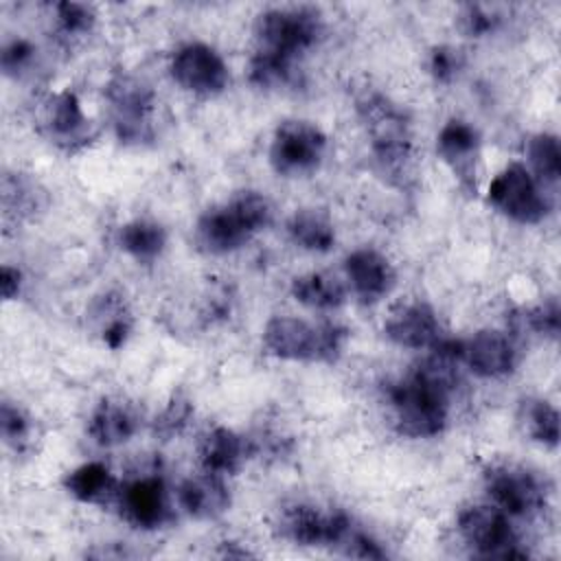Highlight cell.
Segmentation results:
<instances>
[{
	"label": "cell",
	"instance_id": "30bf717a",
	"mask_svg": "<svg viewBox=\"0 0 561 561\" xmlns=\"http://www.w3.org/2000/svg\"><path fill=\"white\" fill-rule=\"evenodd\" d=\"M353 526V519L342 511H322L320 506L294 502L280 508L276 530L283 539L309 548H335Z\"/></svg>",
	"mask_w": 561,
	"mask_h": 561
},
{
	"label": "cell",
	"instance_id": "2e32d148",
	"mask_svg": "<svg viewBox=\"0 0 561 561\" xmlns=\"http://www.w3.org/2000/svg\"><path fill=\"white\" fill-rule=\"evenodd\" d=\"M519 362L511 335L497 329H482L462 342V364L482 379L508 377Z\"/></svg>",
	"mask_w": 561,
	"mask_h": 561
},
{
	"label": "cell",
	"instance_id": "7a4b0ae2",
	"mask_svg": "<svg viewBox=\"0 0 561 561\" xmlns=\"http://www.w3.org/2000/svg\"><path fill=\"white\" fill-rule=\"evenodd\" d=\"M272 204L259 191H239L206 208L195 224V241L208 254H230L272 224Z\"/></svg>",
	"mask_w": 561,
	"mask_h": 561
},
{
	"label": "cell",
	"instance_id": "277c9868",
	"mask_svg": "<svg viewBox=\"0 0 561 561\" xmlns=\"http://www.w3.org/2000/svg\"><path fill=\"white\" fill-rule=\"evenodd\" d=\"M322 13L309 4L272 7L256 15V48L289 61H298L322 37Z\"/></svg>",
	"mask_w": 561,
	"mask_h": 561
},
{
	"label": "cell",
	"instance_id": "ac0fdd59",
	"mask_svg": "<svg viewBox=\"0 0 561 561\" xmlns=\"http://www.w3.org/2000/svg\"><path fill=\"white\" fill-rule=\"evenodd\" d=\"M250 454V440L226 425L210 427L197 443V460L202 471L221 478L237 473Z\"/></svg>",
	"mask_w": 561,
	"mask_h": 561
},
{
	"label": "cell",
	"instance_id": "d590c367",
	"mask_svg": "<svg viewBox=\"0 0 561 561\" xmlns=\"http://www.w3.org/2000/svg\"><path fill=\"white\" fill-rule=\"evenodd\" d=\"M0 289L4 300H13L20 296L22 289V272L13 265H2L0 270Z\"/></svg>",
	"mask_w": 561,
	"mask_h": 561
},
{
	"label": "cell",
	"instance_id": "484cf974",
	"mask_svg": "<svg viewBox=\"0 0 561 561\" xmlns=\"http://www.w3.org/2000/svg\"><path fill=\"white\" fill-rule=\"evenodd\" d=\"M519 425L530 440L554 449L559 445V412L546 399H524L519 405Z\"/></svg>",
	"mask_w": 561,
	"mask_h": 561
},
{
	"label": "cell",
	"instance_id": "7402d4cb",
	"mask_svg": "<svg viewBox=\"0 0 561 561\" xmlns=\"http://www.w3.org/2000/svg\"><path fill=\"white\" fill-rule=\"evenodd\" d=\"M116 243L136 263H153L167 250V230L156 219L138 217L118 228Z\"/></svg>",
	"mask_w": 561,
	"mask_h": 561
},
{
	"label": "cell",
	"instance_id": "5bb4252c",
	"mask_svg": "<svg viewBox=\"0 0 561 561\" xmlns=\"http://www.w3.org/2000/svg\"><path fill=\"white\" fill-rule=\"evenodd\" d=\"M480 147V131L465 118H449L436 136V151L440 160L449 167L458 184L473 193L478 188Z\"/></svg>",
	"mask_w": 561,
	"mask_h": 561
},
{
	"label": "cell",
	"instance_id": "e0dca14e",
	"mask_svg": "<svg viewBox=\"0 0 561 561\" xmlns=\"http://www.w3.org/2000/svg\"><path fill=\"white\" fill-rule=\"evenodd\" d=\"M344 274L353 294L364 305L386 298L397 285V272L390 259L375 248H357L344 259Z\"/></svg>",
	"mask_w": 561,
	"mask_h": 561
},
{
	"label": "cell",
	"instance_id": "9a60e30c",
	"mask_svg": "<svg viewBox=\"0 0 561 561\" xmlns=\"http://www.w3.org/2000/svg\"><path fill=\"white\" fill-rule=\"evenodd\" d=\"M386 337L401 348H432L440 337V322L425 300H405L390 309L383 322Z\"/></svg>",
	"mask_w": 561,
	"mask_h": 561
},
{
	"label": "cell",
	"instance_id": "5b68a950",
	"mask_svg": "<svg viewBox=\"0 0 561 561\" xmlns=\"http://www.w3.org/2000/svg\"><path fill=\"white\" fill-rule=\"evenodd\" d=\"M114 134L125 145H145L156 134V92L142 79L121 72L105 85Z\"/></svg>",
	"mask_w": 561,
	"mask_h": 561
},
{
	"label": "cell",
	"instance_id": "f546056e",
	"mask_svg": "<svg viewBox=\"0 0 561 561\" xmlns=\"http://www.w3.org/2000/svg\"><path fill=\"white\" fill-rule=\"evenodd\" d=\"M53 11H55V26L64 37H83L94 28L96 13L90 4L64 0L53 4Z\"/></svg>",
	"mask_w": 561,
	"mask_h": 561
},
{
	"label": "cell",
	"instance_id": "603a6c76",
	"mask_svg": "<svg viewBox=\"0 0 561 561\" xmlns=\"http://www.w3.org/2000/svg\"><path fill=\"white\" fill-rule=\"evenodd\" d=\"M287 237L294 245L307 252H329L335 245V228L331 217L320 208H300L285 224Z\"/></svg>",
	"mask_w": 561,
	"mask_h": 561
},
{
	"label": "cell",
	"instance_id": "836d02e7",
	"mask_svg": "<svg viewBox=\"0 0 561 561\" xmlns=\"http://www.w3.org/2000/svg\"><path fill=\"white\" fill-rule=\"evenodd\" d=\"M460 28L469 37H484L495 31L500 18L482 4H465L458 15Z\"/></svg>",
	"mask_w": 561,
	"mask_h": 561
},
{
	"label": "cell",
	"instance_id": "83f0119b",
	"mask_svg": "<svg viewBox=\"0 0 561 561\" xmlns=\"http://www.w3.org/2000/svg\"><path fill=\"white\" fill-rule=\"evenodd\" d=\"M511 322H513L515 331H519V333L528 331V333H535V335L557 340L559 327H561L559 300L548 298V300H543L539 305H533V307H519L511 316Z\"/></svg>",
	"mask_w": 561,
	"mask_h": 561
},
{
	"label": "cell",
	"instance_id": "d6a6232c",
	"mask_svg": "<svg viewBox=\"0 0 561 561\" xmlns=\"http://www.w3.org/2000/svg\"><path fill=\"white\" fill-rule=\"evenodd\" d=\"M337 550L346 557H357V559H383L386 557V550L381 548V543L377 539H373L366 530L357 528L355 524L348 528V533L344 535Z\"/></svg>",
	"mask_w": 561,
	"mask_h": 561
},
{
	"label": "cell",
	"instance_id": "4fadbf2b",
	"mask_svg": "<svg viewBox=\"0 0 561 561\" xmlns=\"http://www.w3.org/2000/svg\"><path fill=\"white\" fill-rule=\"evenodd\" d=\"M39 129L64 153H77L94 140V127L72 90L48 94L39 112Z\"/></svg>",
	"mask_w": 561,
	"mask_h": 561
},
{
	"label": "cell",
	"instance_id": "7c38bea8",
	"mask_svg": "<svg viewBox=\"0 0 561 561\" xmlns=\"http://www.w3.org/2000/svg\"><path fill=\"white\" fill-rule=\"evenodd\" d=\"M114 502L121 517L138 530H158L173 519L167 482L153 469L125 480Z\"/></svg>",
	"mask_w": 561,
	"mask_h": 561
},
{
	"label": "cell",
	"instance_id": "d4e9b609",
	"mask_svg": "<svg viewBox=\"0 0 561 561\" xmlns=\"http://www.w3.org/2000/svg\"><path fill=\"white\" fill-rule=\"evenodd\" d=\"M94 320L103 344L112 351L121 348L131 333V313L125 300L116 294H105L94 307Z\"/></svg>",
	"mask_w": 561,
	"mask_h": 561
},
{
	"label": "cell",
	"instance_id": "9c48e42d",
	"mask_svg": "<svg viewBox=\"0 0 561 561\" xmlns=\"http://www.w3.org/2000/svg\"><path fill=\"white\" fill-rule=\"evenodd\" d=\"M484 489L491 504L511 517H535L548 502L541 478L519 465H491L484 471Z\"/></svg>",
	"mask_w": 561,
	"mask_h": 561
},
{
	"label": "cell",
	"instance_id": "d6986e66",
	"mask_svg": "<svg viewBox=\"0 0 561 561\" xmlns=\"http://www.w3.org/2000/svg\"><path fill=\"white\" fill-rule=\"evenodd\" d=\"M140 427L136 408L123 399H101L88 416V436L99 447H118L131 440Z\"/></svg>",
	"mask_w": 561,
	"mask_h": 561
},
{
	"label": "cell",
	"instance_id": "cb8c5ba5",
	"mask_svg": "<svg viewBox=\"0 0 561 561\" xmlns=\"http://www.w3.org/2000/svg\"><path fill=\"white\" fill-rule=\"evenodd\" d=\"M289 291L296 302L318 311H333L346 300L344 283L329 272H305L294 276Z\"/></svg>",
	"mask_w": 561,
	"mask_h": 561
},
{
	"label": "cell",
	"instance_id": "ba28073f",
	"mask_svg": "<svg viewBox=\"0 0 561 561\" xmlns=\"http://www.w3.org/2000/svg\"><path fill=\"white\" fill-rule=\"evenodd\" d=\"M458 533L473 554L484 559H526L511 515L493 504L467 506L458 515Z\"/></svg>",
	"mask_w": 561,
	"mask_h": 561
},
{
	"label": "cell",
	"instance_id": "1f68e13d",
	"mask_svg": "<svg viewBox=\"0 0 561 561\" xmlns=\"http://www.w3.org/2000/svg\"><path fill=\"white\" fill-rule=\"evenodd\" d=\"M465 66V55L456 46L438 44L427 55V72L436 83H451Z\"/></svg>",
	"mask_w": 561,
	"mask_h": 561
},
{
	"label": "cell",
	"instance_id": "8fae6325",
	"mask_svg": "<svg viewBox=\"0 0 561 561\" xmlns=\"http://www.w3.org/2000/svg\"><path fill=\"white\" fill-rule=\"evenodd\" d=\"M171 79L188 94L217 96L230 83V70L224 57L206 42H186L171 53Z\"/></svg>",
	"mask_w": 561,
	"mask_h": 561
},
{
	"label": "cell",
	"instance_id": "e575fe53",
	"mask_svg": "<svg viewBox=\"0 0 561 561\" xmlns=\"http://www.w3.org/2000/svg\"><path fill=\"white\" fill-rule=\"evenodd\" d=\"M33 57H35L33 44L24 37H15L2 46V53H0L2 72L7 77H18L20 72H24L31 66Z\"/></svg>",
	"mask_w": 561,
	"mask_h": 561
},
{
	"label": "cell",
	"instance_id": "6da1fadb",
	"mask_svg": "<svg viewBox=\"0 0 561 561\" xmlns=\"http://www.w3.org/2000/svg\"><path fill=\"white\" fill-rule=\"evenodd\" d=\"M357 116L368 134L377 171L390 184L403 186L412 173V129L405 112L377 90H366L355 101Z\"/></svg>",
	"mask_w": 561,
	"mask_h": 561
},
{
	"label": "cell",
	"instance_id": "f1b7e54d",
	"mask_svg": "<svg viewBox=\"0 0 561 561\" xmlns=\"http://www.w3.org/2000/svg\"><path fill=\"white\" fill-rule=\"evenodd\" d=\"M193 401L184 392H173L164 408L153 419V436L160 440H171L180 436L193 419Z\"/></svg>",
	"mask_w": 561,
	"mask_h": 561
},
{
	"label": "cell",
	"instance_id": "44dd1931",
	"mask_svg": "<svg viewBox=\"0 0 561 561\" xmlns=\"http://www.w3.org/2000/svg\"><path fill=\"white\" fill-rule=\"evenodd\" d=\"M118 480L103 462H83L64 476V489L70 497L83 504H107L116 500Z\"/></svg>",
	"mask_w": 561,
	"mask_h": 561
},
{
	"label": "cell",
	"instance_id": "3957f363",
	"mask_svg": "<svg viewBox=\"0 0 561 561\" xmlns=\"http://www.w3.org/2000/svg\"><path fill=\"white\" fill-rule=\"evenodd\" d=\"M348 340V329L337 322L311 324L294 316H274L265 322L261 342L267 355L283 362H335Z\"/></svg>",
	"mask_w": 561,
	"mask_h": 561
},
{
	"label": "cell",
	"instance_id": "ffe728a7",
	"mask_svg": "<svg viewBox=\"0 0 561 561\" xmlns=\"http://www.w3.org/2000/svg\"><path fill=\"white\" fill-rule=\"evenodd\" d=\"M178 502L195 519H217L230 508V491L221 476L202 471L180 484Z\"/></svg>",
	"mask_w": 561,
	"mask_h": 561
},
{
	"label": "cell",
	"instance_id": "8992f818",
	"mask_svg": "<svg viewBox=\"0 0 561 561\" xmlns=\"http://www.w3.org/2000/svg\"><path fill=\"white\" fill-rule=\"evenodd\" d=\"M486 202L506 219L535 226L550 213V199L543 184L528 171L524 162L506 164L486 186Z\"/></svg>",
	"mask_w": 561,
	"mask_h": 561
},
{
	"label": "cell",
	"instance_id": "4316f807",
	"mask_svg": "<svg viewBox=\"0 0 561 561\" xmlns=\"http://www.w3.org/2000/svg\"><path fill=\"white\" fill-rule=\"evenodd\" d=\"M528 171L539 184H557L561 178V151L559 138L550 131H539L530 136L526 145Z\"/></svg>",
	"mask_w": 561,
	"mask_h": 561
},
{
	"label": "cell",
	"instance_id": "4dcf8cb0",
	"mask_svg": "<svg viewBox=\"0 0 561 561\" xmlns=\"http://www.w3.org/2000/svg\"><path fill=\"white\" fill-rule=\"evenodd\" d=\"M0 430H2V438L9 447H13L15 451L24 449L31 440L33 427H31V419L28 414L11 401H2L0 405Z\"/></svg>",
	"mask_w": 561,
	"mask_h": 561
},
{
	"label": "cell",
	"instance_id": "52a82bcc",
	"mask_svg": "<svg viewBox=\"0 0 561 561\" xmlns=\"http://www.w3.org/2000/svg\"><path fill=\"white\" fill-rule=\"evenodd\" d=\"M327 134L311 121H283L272 136L267 160L274 173L298 178L313 173L327 153Z\"/></svg>",
	"mask_w": 561,
	"mask_h": 561
}]
</instances>
